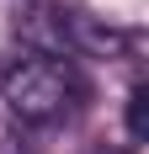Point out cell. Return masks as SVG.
<instances>
[{
	"label": "cell",
	"instance_id": "obj_3",
	"mask_svg": "<svg viewBox=\"0 0 149 154\" xmlns=\"http://www.w3.org/2000/svg\"><path fill=\"white\" fill-rule=\"evenodd\" d=\"M128 138H133V143L149 138V85H144V80L128 91Z\"/></svg>",
	"mask_w": 149,
	"mask_h": 154
},
{
	"label": "cell",
	"instance_id": "obj_4",
	"mask_svg": "<svg viewBox=\"0 0 149 154\" xmlns=\"http://www.w3.org/2000/svg\"><path fill=\"white\" fill-rule=\"evenodd\" d=\"M101 154H133V149H101Z\"/></svg>",
	"mask_w": 149,
	"mask_h": 154
},
{
	"label": "cell",
	"instance_id": "obj_1",
	"mask_svg": "<svg viewBox=\"0 0 149 154\" xmlns=\"http://www.w3.org/2000/svg\"><path fill=\"white\" fill-rule=\"evenodd\" d=\"M0 101L11 106L16 122H27V128H53V122H64V117L80 106V85H74L69 64L32 53V59L11 64V69L0 75Z\"/></svg>",
	"mask_w": 149,
	"mask_h": 154
},
{
	"label": "cell",
	"instance_id": "obj_2",
	"mask_svg": "<svg viewBox=\"0 0 149 154\" xmlns=\"http://www.w3.org/2000/svg\"><path fill=\"white\" fill-rule=\"evenodd\" d=\"M59 21H64V43H69V53H90V59H122L128 53V32L112 27V21H101V16L80 11V5H69L64 11L59 5Z\"/></svg>",
	"mask_w": 149,
	"mask_h": 154
}]
</instances>
